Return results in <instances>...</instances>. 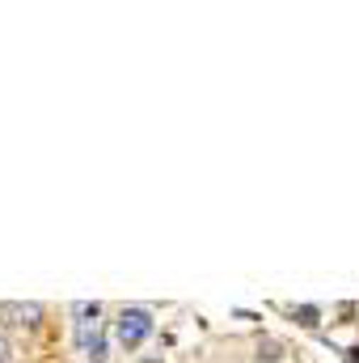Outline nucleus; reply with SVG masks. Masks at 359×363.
<instances>
[{
  "label": "nucleus",
  "instance_id": "1a4fd4ad",
  "mask_svg": "<svg viewBox=\"0 0 359 363\" xmlns=\"http://www.w3.org/2000/svg\"><path fill=\"white\" fill-rule=\"evenodd\" d=\"M131 363H170V359H165L161 351H153V355H136V359H131Z\"/></svg>",
  "mask_w": 359,
  "mask_h": 363
},
{
  "label": "nucleus",
  "instance_id": "39448f33",
  "mask_svg": "<svg viewBox=\"0 0 359 363\" xmlns=\"http://www.w3.org/2000/svg\"><path fill=\"white\" fill-rule=\"evenodd\" d=\"M101 325H106V321H77V325H72V347H77L81 355H89V347L97 342Z\"/></svg>",
  "mask_w": 359,
  "mask_h": 363
},
{
  "label": "nucleus",
  "instance_id": "20e7f679",
  "mask_svg": "<svg viewBox=\"0 0 359 363\" xmlns=\"http://www.w3.org/2000/svg\"><path fill=\"white\" fill-rule=\"evenodd\" d=\"M287 355H292V347L283 338H275V334H263L254 342V363H283Z\"/></svg>",
  "mask_w": 359,
  "mask_h": 363
},
{
  "label": "nucleus",
  "instance_id": "423d86ee",
  "mask_svg": "<svg viewBox=\"0 0 359 363\" xmlns=\"http://www.w3.org/2000/svg\"><path fill=\"white\" fill-rule=\"evenodd\" d=\"M68 317H72V325L77 321H101L106 317V304L101 300H72L68 304Z\"/></svg>",
  "mask_w": 359,
  "mask_h": 363
},
{
  "label": "nucleus",
  "instance_id": "0eeeda50",
  "mask_svg": "<svg viewBox=\"0 0 359 363\" xmlns=\"http://www.w3.org/2000/svg\"><path fill=\"white\" fill-rule=\"evenodd\" d=\"M110 342H114V334H110V321L101 325V334H97V342L89 347V355H85V363H106L110 359Z\"/></svg>",
  "mask_w": 359,
  "mask_h": 363
},
{
  "label": "nucleus",
  "instance_id": "7ed1b4c3",
  "mask_svg": "<svg viewBox=\"0 0 359 363\" xmlns=\"http://www.w3.org/2000/svg\"><path fill=\"white\" fill-rule=\"evenodd\" d=\"M279 313H283V317H292L300 330H313V334H321V317H326V313H321L317 304H283Z\"/></svg>",
  "mask_w": 359,
  "mask_h": 363
},
{
  "label": "nucleus",
  "instance_id": "f03ea898",
  "mask_svg": "<svg viewBox=\"0 0 359 363\" xmlns=\"http://www.w3.org/2000/svg\"><path fill=\"white\" fill-rule=\"evenodd\" d=\"M47 317H51V308H47L43 300H0V330H4V334H9V330L34 334V330L47 325Z\"/></svg>",
  "mask_w": 359,
  "mask_h": 363
},
{
  "label": "nucleus",
  "instance_id": "f257e3e1",
  "mask_svg": "<svg viewBox=\"0 0 359 363\" xmlns=\"http://www.w3.org/2000/svg\"><path fill=\"white\" fill-rule=\"evenodd\" d=\"M110 334L123 355H140V347L157 334V317L148 304H114L110 308Z\"/></svg>",
  "mask_w": 359,
  "mask_h": 363
},
{
  "label": "nucleus",
  "instance_id": "6e6552de",
  "mask_svg": "<svg viewBox=\"0 0 359 363\" xmlns=\"http://www.w3.org/2000/svg\"><path fill=\"white\" fill-rule=\"evenodd\" d=\"M0 363H17V351H13V338L0 330Z\"/></svg>",
  "mask_w": 359,
  "mask_h": 363
},
{
  "label": "nucleus",
  "instance_id": "9d476101",
  "mask_svg": "<svg viewBox=\"0 0 359 363\" xmlns=\"http://www.w3.org/2000/svg\"><path fill=\"white\" fill-rule=\"evenodd\" d=\"M296 363H300V359H296Z\"/></svg>",
  "mask_w": 359,
  "mask_h": 363
}]
</instances>
